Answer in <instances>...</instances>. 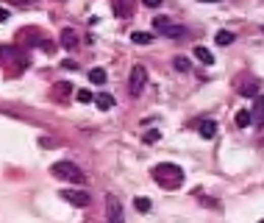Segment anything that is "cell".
I'll list each match as a JSON object with an SVG mask.
<instances>
[{
	"label": "cell",
	"mask_w": 264,
	"mask_h": 223,
	"mask_svg": "<svg viewBox=\"0 0 264 223\" xmlns=\"http://www.w3.org/2000/svg\"><path fill=\"white\" fill-rule=\"evenodd\" d=\"M150 173H153V179L164 190H178V187L184 184V170L178 165H173V162H161V165H156Z\"/></svg>",
	"instance_id": "6da1fadb"
},
{
	"label": "cell",
	"mask_w": 264,
	"mask_h": 223,
	"mask_svg": "<svg viewBox=\"0 0 264 223\" xmlns=\"http://www.w3.org/2000/svg\"><path fill=\"white\" fill-rule=\"evenodd\" d=\"M50 173L56 176V179H64V181H73V184H86V173L81 170L75 162H56V165L50 168Z\"/></svg>",
	"instance_id": "7a4b0ae2"
},
{
	"label": "cell",
	"mask_w": 264,
	"mask_h": 223,
	"mask_svg": "<svg viewBox=\"0 0 264 223\" xmlns=\"http://www.w3.org/2000/svg\"><path fill=\"white\" fill-rule=\"evenodd\" d=\"M145 84H148V70H145V64H134L131 75H128V95L131 98L142 95Z\"/></svg>",
	"instance_id": "3957f363"
},
{
	"label": "cell",
	"mask_w": 264,
	"mask_h": 223,
	"mask_svg": "<svg viewBox=\"0 0 264 223\" xmlns=\"http://www.w3.org/2000/svg\"><path fill=\"white\" fill-rule=\"evenodd\" d=\"M153 31L156 34H164V37H173V39L184 37V28H181L178 22L167 20V17H156V20H153Z\"/></svg>",
	"instance_id": "277c9868"
},
{
	"label": "cell",
	"mask_w": 264,
	"mask_h": 223,
	"mask_svg": "<svg viewBox=\"0 0 264 223\" xmlns=\"http://www.w3.org/2000/svg\"><path fill=\"white\" fill-rule=\"evenodd\" d=\"M106 215H109V223H125V215H122V204L117 196H106Z\"/></svg>",
	"instance_id": "5b68a950"
},
{
	"label": "cell",
	"mask_w": 264,
	"mask_h": 223,
	"mask_svg": "<svg viewBox=\"0 0 264 223\" xmlns=\"http://www.w3.org/2000/svg\"><path fill=\"white\" fill-rule=\"evenodd\" d=\"M58 196H61L64 201H70L73 207H89V204H92L89 192H84V190H61Z\"/></svg>",
	"instance_id": "8992f818"
},
{
	"label": "cell",
	"mask_w": 264,
	"mask_h": 223,
	"mask_svg": "<svg viewBox=\"0 0 264 223\" xmlns=\"http://www.w3.org/2000/svg\"><path fill=\"white\" fill-rule=\"evenodd\" d=\"M250 117H253L256 128H264V92L256 95V103H253V109H250Z\"/></svg>",
	"instance_id": "52a82bcc"
},
{
	"label": "cell",
	"mask_w": 264,
	"mask_h": 223,
	"mask_svg": "<svg viewBox=\"0 0 264 223\" xmlns=\"http://www.w3.org/2000/svg\"><path fill=\"white\" fill-rule=\"evenodd\" d=\"M111 11L117 17H131L134 14V0H111Z\"/></svg>",
	"instance_id": "ba28073f"
},
{
	"label": "cell",
	"mask_w": 264,
	"mask_h": 223,
	"mask_svg": "<svg viewBox=\"0 0 264 223\" xmlns=\"http://www.w3.org/2000/svg\"><path fill=\"white\" fill-rule=\"evenodd\" d=\"M61 48H67V50L78 48V34H75L73 28H64L61 31Z\"/></svg>",
	"instance_id": "9c48e42d"
},
{
	"label": "cell",
	"mask_w": 264,
	"mask_h": 223,
	"mask_svg": "<svg viewBox=\"0 0 264 223\" xmlns=\"http://www.w3.org/2000/svg\"><path fill=\"white\" fill-rule=\"evenodd\" d=\"M197 131H201L203 140H211L217 134V123L214 120H201V123H197Z\"/></svg>",
	"instance_id": "30bf717a"
},
{
	"label": "cell",
	"mask_w": 264,
	"mask_h": 223,
	"mask_svg": "<svg viewBox=\"0 0 264 223\" xmlns=\"http://www.w3.org/2000/svg\"><path fill=\"white\" fill-rule=\"evenodd\" d=\"M95 103H97L101 112H109L111 106H114V98H111L109 92H101V95H95Z\"/></svg>",
	"instance_id": "8fae6325"
},
{
	"label": "cell",
	"mask_w": 264,
	"mask_h": 223,
	"mask_svg": "<svg viewBox=\"0 0 264 223\" xmlns=\"http://www.w3.org/2000/svg\"><path fill=\"white\" fill-rule=\"evenodd\" d=\"M53 90H56V92H53V98H56V101H64V98H70V92H73L75 87L73 84H64V81H61V84H56Z\"/></svg>",
	"instance_id": "7c38bea8"
},
{
	"label": "cell",
	"mask_w": 264,
	"mask_h": 223,
	"mask_svg": "<svg viewBox=\"0 0 264 223\" xmlns=\"http://www.w3.org/2000/svg\"><path fill=\"white\" fill-rule=\"evenodd\" d=\"M131 42H134V45H150V42H153V34L134 31V34H131Z\"/></svg>",
	"instance_id": "4fadbf2b"
},
{
	"label": "cell",
	"mask_w": 264,
	"mask_h": 223,
	"mask_svg": "<svg viewBox=\"0 0 264 223\" xmlns=\"http://www.w3.org/2000/svg\"><path fill=\"white\" fill-rule=\"evenodd\" d=\"M195 56L201 59L203 64H214V56H211V50L203 48V45H197V48H195Z\"/></svg>",
	"instance_id": "5bb4252c"
},
{
	"label": "cell",
	"mask_w": 264,
	"mask_h": 223,
	"mask_svg": "<svg viewBox=\"0 0 264 223\" xmlns=\"http://www.w3.org/2000/svg\"><path fill=\"white\" fill-rule=\"evenodd\" d=\"M89 81H92V84H97V87H101V84H106V70H103V67L89 70Z\"/></svg>",
	"instance_id": "9a60e30c"
},
{
	"label": "cell",
	"mask_w": 264,
	"mask_h": 223,
	"mask_svg": "<svg viewBox=\"0 0 264 223\" xmlns=\"http://www.w3.org/2000/svg\"><path fill=\"white\" fill-rule=\"evenodd\" d=\"M250 123H253V117H250V109H242V112H237V126H239V128L250 126Z\"/></svg>",
	"instance_id": "2e32d148"
},
{
	"label": "cell",
	"mask_w": 264,
	"mask_h": 223,
	"mask_svg": "<svg viewBox=\"0 0 264 223\" xmlns=\"http://www.w3.org/2000/svg\"><path fill=\"white\" fill-rule=\"evenodd\" d=\"M214 42H217V45H231V42H234V34H231V31H217Z\"/></svg>",
	"instance_id": "e0dca14e"
},
{
	"label": "cell",
	"mask_w": 264,
	"mask_h": 223,
	"mask_svg": "<svg viewBox=\"0 0 264 223\" xmlns=\"http://www.w3.org/2000/svg\"><path fill=\"white\" fill-rule=\"evenodd\" d=\"M173 67L178 70V73H186V70H189V59H184V56H175Z\"/></svg>",
	"instance_id": "ac0fdd59"
},
{
	"label": "cell",
	"mask_w": 264,
	"mask_h": 223,
	"mask_svg": "<svg viewBox=\"0 0 264 223\" xmlns=\"http://www.w3.org/2000/svg\"><path fill=\"white\" fill-rule=\"evenodd\" d=\"M75 98H78L81 103H92V101H95V95H92L89 90H78V92H75Z\"/></svg>",
	"instance_id": "d6986e66"
},
{
	"label": "cell",
	"mask_w": 264,
	"mask_h": 223,
	"mask_svg": "<svg viewBox=\"0 0 264 223\" xmlns=\"http://www.w3.org/2000/svg\"><path fill=\"white\" fill-rule=\"evenodd\" d=\"M158 137H161V134H158L156 128H153V131H145L142 143H145V145H153V143H158Z\"/></svg>",
	"instance_id": "ffe728a7"
},
{
	"label": "cell",
	"mask_w": 264,
	"mask_h": 223,
	"mask_svg": "<svg viewBox=\"0 0 264 223\" xmlns=\"http://www.w3.org/2000/svg\"><path fill=\"white\" fill-rule=\"evenodd\" d=\"M37 45H39V48H42V50H45V53H56V45H53V42H50V39H39V42H37Z\"/></svg>",
	"instance_id": "44dd1931"
},
{
	"label": "cell",
	"mask_w": 264,
	"mask_h": 223,
	"mask_svg": "<svg viewBox=\"0 0 264 223\" xmlns=\"http://www.w3.org/2000/svg\"><path fill=\"white\" fill-rule=\"evenodd\" d=\"M17 50L14 48H9V45H0V62H6V59H11Z\"/></svg>",
	"instance_id": "7402d4cb"
},
{
	"label": "cell",
	"mask_w": 264,
	"mask_h": 223,
	"mask_svg": "<svg viewBox=\"0 0 264 223\" xmlns=\"http://www.w3.org/2000/svg\"><path fill=\"white\" fill-rule=\"evenodd\" d=\"M137 209H139V212H150V198H137Z\"/></svg>",
	"instance_id": "603a6c76"
},
{
	"label": "cell",
	"mask_w": 264,
	"mask_h": 223,
	"mask_svg": "<svg viewBox=\"0 0 264 223\" xmlns=\"http://www.w3.org/2000/svg\"><path fill=\"white\" fill-rule=\"evenodd\" d=\"M142 3H145V6H148V9H158V6H161V3H164V0H142Z\"/></svg>",
	"instance_id": "cb8c5ba5"
},
{
	"label": "cell",
	"mask_w": 264,
	"mask_h": 223,
	"mask_svg": "<svg viewBox=\"0 0 264 223\" xmlns=\"http://www.w3.org/2000/svg\"><path fill=\"white\" fill-rule=\"evenodd\" d=\"M61 67H64V70H78V64H75V62H67V59H64Z\"/></svg>",
	"instance_id": "d4e9b609"
},
{
	"label": "cell",
	"mask_w": 264,
	"mask_h": 223,
	"mask_svg": "<svg viewBox=\"0 0 264 223\" xmlns=\"http://www.w3.org/2000/svg\"><path fill=\"white\" fill-rule=\"evenodd\" d=\"M3 20H9V9H0V22Z\"/></svg>",
	"instance_id": "484cf974"
},
{
	"label": "cell",
	"mask_w": 264,
	"mask_h": 223,
	"mask_svg": "<svg viewBox=\"0 0 264 223\" xmlns=\"http://www.w3.org/2000/svg\"><path fill=\"white\" fill-rule=\"evenodd\" d=\"M11 3H34V0H11Z\"/></svg>",
	"instance_id": "4316f807"
},
{
	"label": "cell",
	"mask_w": 264,
	"mask_h": 223,
	"mask_svg": "<svg viewBox=\"0 0 264 223\" xmlns=\"http://www.w3.org/2000/svg\"><path fill=\"white\" fill-rule=\"evenodd\" d=\"M201 3H217V0H201Z\"/></svg>",
	"instance_id": "83f0119b"
},
{
	"label": "cell",
	"mask_w": 264,
	"mask_h": 223,
	"mask_svg": "<svg viewBox=\"0 0 264 223\" xmlns=\"http://www.w3.org/2000/svg\"><path fill=\"white\" fill-rule=\"evenodd\" d=\"M259 223H264V220H259Z\"/></svg>",
	"instance_id": "f1b7e54d"
}]
</instances>
